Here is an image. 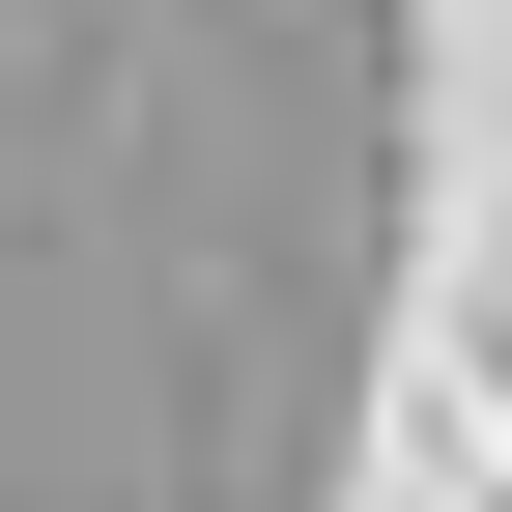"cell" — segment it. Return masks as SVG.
Masks as SVG:
<instances>
[]
</instances>
